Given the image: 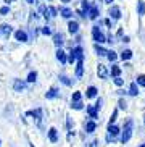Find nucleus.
<instances>
[{"instance_id": "17", "label": "nucleus", "mask_w": 145, "mask_h": 147, "mask_svg": "<svg viewBox=\"0 0 145 147\" xmlns=\"http://www.w3.org/2000/svg\"><path fill=\"white\" fill-rule=\"evenodd\" d=\"M95 131V121H87L85 123V133H94Z\"/></svg>"}, {"instance_id": "39", "label": "nucleus", "mask_w": 145, "mask_h": 147, "mask_svg": "<svg viewBox=\"0 0 145 147\" xmlns=\"http://www.w3.org/2000/svg\"><path fill=\"white\" fill-rule=\"evenodd\" d=\"M42 34H45V36L52 34V31H50V28H48V26H45V28H44V29H42Z\"/></svg>"}, {"instance_id": "16", "label": "nucleus", "mask_w": 145, "mask_h": 147, "mask_svg": "<svg viewBox=\"0 0 145 147\" xmlns=\"http://www.w3.org/2000/svg\"><path fill=\"white\" fill-rule=\"evenodd\" d=\"M53 44H55L56 47H60L61 44H63V34H61V32L53 36Z\"/></svg>"}, {"instance_id": "23", "label": "nucleus", "mask_w": 145, "mask_h": 147, "mask_svg": "<svg viewBox=\"0 0 145 147\" xmlns=\"http://www.w3.org/2000/svg\"><path fill=\"white\" fill-rule=\"evenodd\" d=\"M95 52H97L100 57H103V55H107V53H108V50H105V49H103V47H100L98 44H95Z\"/></svg>"}, {"instance_id": "27", "label": "nucleus", "mask_w": 145, "mask_h": 147, "mask_svg": "<svg viewBox=\"0 0 145 147\" xmlns=\"http://www.w3.org/2000/svg\"><path fill=\"white\" fill-rule=\"evenodd\" d=\"M111 74H113V76H115V78H119V74H121V68L119 66H113V68H111Z\"/></svg>"}, {"instance_id": "8", "label": "nucleus", "mask_w": 145, "mask_h": 147, "mask_svg": "<svg viewBox=\"0 0 145 147\" xmlns=\"http://www.w3.org/2000/svg\"><path fill=\"white\" fill-rule=\"evenodd\" d=\"M15 37H16V40H19V42H28V34L21 29L15 32Z\"/></svg>"}, {"instance_id": "18", "label": "nucleus", "mask_w": 145, "mask_h": 147, "mask_svg": "<svg viewBox=\"0 0 145 147\" xmlns=\"http://www.w3.org/2000/svg\"><path fill=\"white\" fill-rule=\"evenodd\" d=\"M137 11H139V15H145V2H142V0H139L137 2Z\"/></svg>"}, {"instance_id": "15", "label": "nucleus", "mask_w": 145, "mask_h": 147, "mask_svg": "<svg viewBox=\"0 0 145 147\" xmlns=\"http://www.w3.org/2000/svg\"><path fill=\"white\" fill-rule=\"evenodd\" d=\"M71 53H72L74 57H76L77 60H84V53H82V49H81V47H76Z\"/></svg>"}, {"instance_id": "9", "label": "nucleus", "mask_w": 145, "mask_h": 147, "mask_svg": "<svg viewBox=\"0 0 145 147\" xmlns=\"http://www.w3.org/2000/svg\"><path fill=\"white\" fill-rule=\"evenodd\" d=\"M26 115H28V117H36V121H37V123H40V118H42V110H34V112H28L26 113Z\"/></svg>"}, {"instance_id": "22", "label": "nucleus", "mask_w": 145, "mask_h": 147, "mask_svg": "<svg viewBox=\"0 0 145 147\" xmlns=\"http://www.w3.org/2000/svg\"><path fill=\"white\" fill-rule=\"evenodd\" d=\"M121 58H123L124 61L131 60V58H132V52H131V50H124V52L121 53Z\"/></svg>"}, {"instance_id": "13", "label": "nucleus", "mask_w": 145, "mask_h": 147, "mask_svg": "<svg viewBox=\"0 0 145 147\" xmlns=\"http://www.w3.org/2000/svg\"><path fill=\"white\" fill-rule=\"evenodd\" d=\"M82 73H84V63L82 60H77V66H76V76L77 78H81Z\"/></svg>"}, {"instance_id": "37", "label": "nucleus", "mask_w": 145, "mask_h": 147, "mask_svg": "<svg viewBox=\"0 0 145 147\" xmlns=\"http://www.w3.org/2000/svg\"><path fill=\"white\" fill-rule=\"evenodd\" d=\"M48 13H50V16H56V8H53V7H48Z\"/></svg>"}, {"instance_id": "44", "label": "nucleus", "mask_w": 145, "mask_h": 147, "mask_svg": "<svg viewBox=\"0 0 145 147\" xmlns=\"http://www.w3.org/2000/svg\"><path fill=\"white\" fill-rule=\"evenodd\" d=\"M61 2H63V3H68V2H71V0H61Z\"/></svg>"}, {"instance_id": "6", "label": "nucleus", "mask_w": 145, "mask_h": 147, "mask_svg": "<svg viewBox=\"0 0 145 147\" xmlns=\"http://www.w3.org/2000/svg\"><path fill=\"white\" fill-rule=\"evenodd\" d=\"M108 13H110V16L113 18V20H119V18H121V10H119V7H111Z\"/></svg>"}, {"instance_id": "24", "label": "nucleus", "mask_w": 145, "mask_h": 147, "mask_svg": "<svg viewBox=\"0 0 145 147\" xmlns=\"http://www.w3.org/2000/svg\"><path fill=\"white\" fill-rule=\"evenodd\" d=\"M81 16H85V15H89V3L87 2H82V11H79Z\"/></svg>"}, {"instance_id": "14", "label": "nucleus", "mask_w": 145, "mask_h": 147, "mask_svg": "<svg viewBox=\"0 0 145 147\" xmlns=\"http://www.w3.org/2000/svg\"><path fill=\"white\" fill-rule=\"evenodd\" d=\"M98 7H90V10H89V18L90 20H97V16H98Z\"/></svg>"}, {"instance_id": "49", "label": "nucleus", "mask_w": 145, "mask_h": 147, "mask_svg": "<svg viewBox=\"0 0 145 147\" xmlns=\"http://www.w3.org/2000/svg\"><path fill=\"white\" fill-rule=\"evenodd\" d=\"M0 147H2V142H0Z\"/></svg>"}, {"instance_id": "12", "label": "nucleus", "mask_w": 145, "mask_h": 147, "mask_svg": "<svg viewBox=\"0 0 145 147\" xmlns=\"http://www.w3.org/2000/svg\"><path fill=\"white\" fill-rule=\"evenodd\" d=\"M56 58L60 60V63H66V61H68V58H66V53H64L61 49H58V50H56Z\"/></svg>"}, {"instance_id": "26", "label": "nucleus", "mask_w": 145, "mask_h": 147, "mask_svg": "<svg viewBox=\"0 0 145 147\" xmlns=\"http://www.w3.org/2000/svg\"><path fill=\"white\" fill-rule=\"evenodd\" d=\"M87 113L90 115V118H94V120L97 118V108L95 107H87Z\"/></svg>"}, {"instance_id": "48", "label": "nucleus", "mask_w": 145, "mask_h": 147, "mask_svg": "<svg viewBox=\"0 0 145 147\" xmlns=\"http://www.w3.org/2000/svg\"><path fill=\"white\" fill-rule=\"evenodd\" d=\"M31 147H34V144H31Z\"/></svg>"}, {"instance_id": "40", "label": "nucleus", "mask_w": 145, "mask_h": 147, "mask_svg": "<svg viewBox=\"0 0 145 147\" xmlns=\"http://www.w3.org/2000/svg\"><path fill=\"white\" fill-rule=\"evenodd\" d=\"M119 108L126 110V100H124V99H119Z\"/></svg>"}, {"instance_id": "21", "label": "nucleus", "mask_w": 145, "mask_h": 147, "mask_svg": "<svg viewBox=\"0 0 145 147\" xmlns=\"http://www.w3.org/2000/svg\"><path fill=\"white\" fill-rule=\"evenodd\" d=\"M129 94H131V95H137V94H139L137 82H132V84H131V87H129Z\"/></svg>"}, {"instance_id": "3", "label": "nucleus", "mask_w": 145, "mask_h": 147, "mask_svg": "<svg viewBox=\"0 0 145 147\" xmlns=\"http://www.w3.org/2000/svg\"><path fill=\"white\" fill-rule=\"evenodd\" d=\"M118 134H119V128L118 126H108V134H107V141L108 142H113L116 138H118Z\"/></svg>"}, {"instance_id": "30", "label": "nucleus", "mask_w": 145, "mask_h": 147, "mask_svg": "<svg viewBox=\"0 0 145 147\" xmlns=\"http://www.w3.org/2000/svg\"><path fill=\"white\" fill-rule=\"evenodd\" d=\"M36 78H37V73H36V71H31L29 76H28V82H34Z\"/></svg>"}, {"instance_id": "35", "label": "nucleus", "mask_w": 145, "mask_h": 147, "mask_svg": "<svg viewBox=\"0 0 145 147\" xmlns=\"http://www.w3.org/2000/svg\"><path fill=\"white\" fill-rule=\"evenodd\" d=\"M71 107L74 108V110H81V108H82V104H81V102H72Z\"/></svg>"}, {"instance_id": "36", "label": "nucleus", "mask_w": 145, "mask_h": 147, "mask_svg": "<svg viewBox=\"0 0 145 147\" xmlns=\"http://www.w3.org/2000/svg\"><path fill=\"white\" fill-rule=\"evenodd\" d=\"M8 13H10L8 7H2V8H0V15H8Z\"/></svg>"}, {"instance_id": "42", "label": "nucleus", "mask_w": 145, "mask_h": 147, "mask_svg": "<svg viewBox=\"0 0 145 147\" xmlns=\"http://www.w3.org/2000/svg\"><path fill=\"white\" fill-rule=\"evenodd\" d=\"M74 60H76V57L71 53V55H69V58H68V61H69V63H74Z\"/></svg>"}, {"instance_id": "46", "label": "nucleus", "mask_w": 145, "mask_h": 147, "mask_svg": "<svg viewBox=\"0 0 145 147\" xmlns=\"http://www.w3.org/2000/svg\"><path fill=\"white\" fill-rule=\"evenodd\" d=\"M5 2H7V3H10V2H13V0H5Z\"/></svg>"}, {"instance_id": "33", "label": "nucleus", "mask_w": 145, "mask_h": 147, "mask_svg": "<svg viewBox=\"0 0 145 147\" xmlns=\"http://www.w3.org/2000/svg\"><path fill=\"white\" fill-rule=\"evenodd\" d=\"M116 117H118V110L113 112V115H111V118H110V125H108V126H113V123L116 121Z\"/></svg>"}, {"instance_id": "1", "label": "nucleus", "mask_w": 145, "mask_h": 147, "mask_svg": "<svg viewBox=\"0 0 145 147\" xmlns=\"http://www.w3.org/2000/svg\"><path fill=\"white\" fill-rule=\"evenodd\" d=\"M132 129H134L132 120H128V121H126V125H124L123 134H121V142H123V144H126L129 139H131V136H132Z\"/></svg>"}, {"instance_id": "38", "label": "nucleus", "mask_w": 145, "mask_h": 147, "mask_svg": "<svg viewBox=\"0 0 145 147\" xmlns=\"http://www.w3.org/2000/svg\"><path fill=\"white\" fill-rule=\"evenodd\" d=\"M115 84H116V86H123V84H124V79H121V78H115Z\"/></svg>"}, {"instance_id": "19", "label": "nucleus", "mask_w": 145, "mask_h": 147, "mask_svg": "<svg viewBox=\"0 0 145 147\" xmlns=\"http://www.w3.org/2000/svg\"><path fill=\"white\" fill-rule=\"evenodd\" d=\"M56 95H58V91H56V87H52L50 91H48L47 94H45V97H47V99H55Z\"/></svg>"}, {"instance_id": "47", "label": "nucleus", "mask_w": 145, "mask_h": 147, "mask_svg": "<svg viewBox=\"0 0 145 147\" xmlns=\"http://www.w3.org/2000/svg\"><path fill=\"white\" fill-rule=\"evenodd\" d=\"M140 147H145V144H142V146H140Z\"/></svg>"}, {"instance_id": "31", "label": "nucleus", "mask_w": 145, "mask_h": 147, "mask_svg": "<svg viewBox=\"0 0 145 147\" xmlns=\"http://www.w3.org/2000/svg\"><path fill=\"white\" fill-rule=\"evenodd\" d=\"M60 81L63 82V84H66V86H71L72 84V81L69 78H66V76H60Z\"/></svg>"}, {"instance_id": "11", "label": "nucleus", "mask_w": 145, "mask_h": 147, "mask_svg": "<svg viewBox=\"0 0 145 147\" xmlns=\"http://www.w3.org/2000/svg\"><path fill=\"white\" fill-rule=\"evenodd\" d=\"M68 31L71 32V34H76L77 31H79V24H77L76 21H69V24H68Z\"/></svg>"}, {"instance_id": "7", "label": "nucleus", "mask_w": 145, "mask_h": 147, "mask_svg": "<svg viewBox=\"0 0 145 147\" xmlns=\"http://www.w3.org/2000/svg\"><path fill=\"white\" fill-rule=\"evenodd\" d=\"M11 26H10V24H2V26H0V34L3 36V37H8L10 34H11Z\"/></svg>"}, {"instance_id": "25", "label": "nucleus", "mask_w": 145, "mask_h": 147, "mask_svg": "<svg viewBox=\"0 0 145 147\" xmlns=\"http://www.w3.org/2000/svg\"><path fill=\"white\" fill-rule=\"evenodd\" d=\"M95 95H97V89H95L94 86H90L89 89H87V97L92 99V97H95Z\"/></svg>"}, {"instance_id": "28", "label": "nucleus", "mask_w": 145, "mask_h": 147, "mask_svg": "<svg viewBox=\"0 0 145 147\" xmlns=\"http://www.w3.org/2000/svg\"><path fill=\"white\" fill-rule=\"evenodd\" d=\"M107 57H108V60H110V61H116V58H118V55H116V52H113V50H108Z\"/></svg>"}, {"instance_id": "32", "label": "nucleus", "mask_w": 145, "mask_h": 147, "mask_svg": "<svg viewBox=\"0 0 145 147\" xmlns=\"http://www.w3.org/2000/svg\"><path fill=\"white\" fill-rule=\"evenodd\" d=\"M85 147H98V141L97 139H92V141H89V142L85 144Z\"/></svg>"}, {"instance_id": "43", "label": "nucleus", "mask_w": 145, "mask_h": 147, "mask_svg": "<svg viewBox=\"0 0 145 147\" xmlns=\"http://www.w3.org/2000/svg\"><path fill=\"white\" fill-rule=\"evenodd\" d=\"M28 2H29V3H36V2H37V0H28Z\"/></svg>"}, {"instance_id": "20", "label": "nucleus", "mask_w": 145, "mask_h": 147, "mask_svg": "<svg viewBox=\"0 0 145 147\" xmlns=\"http://www.w3.org/2000/svg\"><path fill=\"white\" fill-rule=\"evenodd\" d=\"M60 15L63 18H71L72 16V11L69 8H60Z\"/></svg>"}, {"instance_id": "10", "label": "nucleus", "mask_w": 145, "mask_h": 147, "mask_svg": "<svg viewBox=\"0 0 145 147\" xmlns=\"http://www.w3.org/2000/svg\"><path fill=\"white\" fill-rule=\"evenodd\" d=\"M48 139H50L52 142H56L58 141V133H56L55 128H50L48 129Z\"/></svg>"}, {"instance_id": "2", "label": "nucleus", "mask_w": 145, "mask_h": 147, "mask_svg": "<svg viewBox=\"0 0 145 147\" xmlns=\"http://www.w3.org/2000/svg\"><path fill=\"white\" fill-rule=\"evenodd\" d=\"M92 36H94V40L97 44H103V42H107V37L103 36V32L100 29H98V26H94L92 28Z\"/></svg>"}, {"instance_id": "29", "label": "nucleus", "mask_w": 145, "mask_h": 147, "mask_svg": "<svg viewBox=\"0 0 145 147\" xmlns=\"http://www.w3.org/2000/svg\"><path fill=\"white\" fill-rule=\"evenodd\" d=\"M137 84L145 87V74H139V76H137Z\"/></svg>"}, {"instance_id": "5", "label": "nucleus", "mask_w": 145, "mask_h": 147, "mask_svg": "<svg viewBox=\"0 0 145 147\" xmlns=\"http://www.w3.org/2000/svg\"><path fill=\"white\" fill-rule=\"evenodd\" d=\"M13 89L16 92H21L26 89V82L21 81V79H15V82H13Z\"/></svg>"}, {"instance_id": "41", "label": "nucleus", "mask_w": 145, "mask_h": 147, "mask_svg": "<svg viewBox=\"0 0 145 147\" xmlns=\"http://www.w3.org/2000/svg\"><path fill=\"white\" fill-rule=\"evenodd\" d=\"M94 107L97 108V110H100V107H102V99H98V100H97V104H95Z\"/></svg>"}, {"instance_id": "4", "label": "nucleus", "mask_w": 145, "mask_h": 147, "mask_svg": "<svg viewBox=\"0 0 145 147\" xmlns=\"http://www.w3.org/2000/svg\"><path fill=\"white\" fill-rule=\"evenodd\" d=\"M97 74H98V78H102V79L108 78V69H107V66L102 65V63H98V66H97Z\"/></svg>"}, {"instance_id": "45", "label": "nucleus", "mask_w": 145, "mask_h": 147, "mask_svg": "<svg viewBox=\"0 0 145 147\" xmlns=\"http://www.w3.org/2000/svg\"><path fill=\"white\" fill-rule=\"evenodd\" d=\"M105 2H107V3H111V2H113V0H105Z\"/></svg>"}, {"instance_id": "34", "label": "nucleus", "mask_w": 145, "mask_h": 147, "mask_svg": "<svg viewBox=\"0 0 145 147\" xmlns=\"http://www.w3.org/2000/svg\"><path fill=\"white\" fill-rule=\"evenodd\" d=\"M81 100V92H74L72 94V102H79Z\"/></svg>"}]
</instances>
